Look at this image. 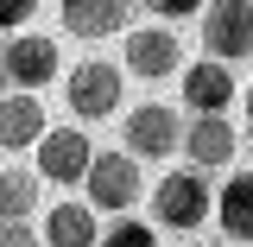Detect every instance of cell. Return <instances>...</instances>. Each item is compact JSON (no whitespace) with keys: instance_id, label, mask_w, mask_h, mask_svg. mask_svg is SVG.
<instances>
[{"instance_id":"4","label":"cell","mask_w":253,"mask_h":247,"mask_svg":"<svg viewBox=\"0 0 253 247\" xmlns=\"http://www.w3.org/2000/svg\"><path fill=\"white\" fill-rule=\"evenodd\" d=\"M126 19V0H63V26L83 32V38H101Z\"/></svg>"},{"instance_id":"7","label":"cell","mask_w":253,"mask_h":247,"mask_svg":"<svg viewBox=\"0 0 253 247\" xmlns=\"http://www.w3.org/2000/svg\"><path fill=\"white\" fill-rule=\"evenodd\" d=\"M89 184H95V203H114V209H121V203H133V190H139V171H133L126 158L108 152V158L89 171Z\"/></svg>"},{"instance_id":"10","label":"cell","mask_w":253,"mask_h":247,"mask_svg":"<svg viewBox=\"0 0 253 247\" xmlns=\"http://www.w3.org/2000/svg\"><path fill=\"white\" fill-rule=\"evenodd\" d=\"M126 133H133V146H139V152H171V140H177L171 108H139V114L126 121Z\"/></svg>"},{"instance_id":"1","label":"cell","mask_w":253,"mask_h":247,"mask_svg":"<svg viewBox=\"0 0 253 247\" xmlns=\"http://www.w3.org/2000/svg\"><path fill=\"white\" fill-rule=\"evenodd\" d=\"M203 38L215 57H253V0H215L203 19Z\"/></svg>"},{"instance_id":"14","label":"cell","mask_w":253,"mask_h":247,"mask_svg":"<svg viewBox=\"0 0 253 247\" xmlns=\"http://www.w3.org/2000/svg\"><path fill=\"white\" fill-rule=\"evenodd\" d=\"M51 241L57 247H89V216L83 209H57L51 216Z\"/></svg>"},{"instance_id":"13","label":"cell","mask_w":253,"mask_h":247,"mask_svg":"<svg viewBox=\"0 0 253 247\" xmlns=\"http://www.w3.org/2000/svg\"><path fill=\"white\" fill-rule=\"evenodd\" d=\"M190 152L203 158V165H221V158L234 152V140H228V127H221V121H203L196 133H190Z\"/></svg>"},{"instance_id":"12","label":"cell","mask_w":253,"mask_h":247,"mask_svg":"<svg viewBox=\"0 0 253 247\" xmlns=\"http://www.w3.org/2000/svg\"><path fill=\"white\" fill-rule=\"evenodd\" d=\"M38 108L32 101H0V146H26V140H38Z\"/></svg>"},{"instance_id":"5","label":"cell","mask_w":253,"mask_h":247,"mask_svg":"<svg viewBox=\"0 0 253 247\" xmlns=\"http://www.w3.org/2000/svg\"><path fill=\"white\" fill-rule=\"evenodd\" d=\"M126 63H133L139 76H165V70H177V38H171V32H139V38L126 45Z\"/></svg>"},{"instance_id":"2","label":"cell","mask_w":253,"mask_h":247,"mask_svg":"<svg viewBox=\"0 0 253 247\" xmlns=\"http://www.w3.org/2000/svg\"><path fill=\"white\" fill-rule=\"evenodd\" d=\"M203 209H209V190H203V178H196V171H171V178L158 184V216L171 222V228L203 222Z\"/></svg>"},{"instance_id":"17","label":"cell","mask_w":253,"mask_h":247,"mask_svg":"<svg viewBox=\"0 0 253 247\" xmlns=\"http://www.w3.org/2000/svg\"><path fill=\"white\" fill-rule=\"evenodd\" d=\"M32 6H38V0H0V32L19 26V19H32Z\"/></svg>"},{"instance_id":"19","label":"cell","mask_w":253,"mask_h":247,"mask_svg":"<svg viewBox=\"0 0 253 247\" xmlns=\"http://www.w3.org/2000/svg\"><path fill=\"white\" fill-rule=\"evenodd\" d=\"M0 247H32V235H26V228H6V235H0Z\"/></svg>"},{"instance_id":"8","label":"cell","mask_w":253,"mask_h":247,"mask_svg":"<svg viewBox=\"0 0 253 247\" xmlns=\"http://www.w3.org/2000/svg\"><path fill=\"white\" fill-rule=\"evenodd\" d=\"M38 165H44L51 178H83V165H89L83 133H51V140L38 146Z\"/></svg>"},{"instance_id":"6","label":"cell","mask_w":253,"mask_h":247,"mask_svg":"<svg viewBox=\"0 0 253 247\" xmlns=\"http://www.w3.org/2000/svg\"><path fill=\"white\" fill-rule=\"evenodd\" d=\"M51 70H57V45L51 38H19L6 51V76H19V83H44Z\"/></svg>"},{"instance_id":"11","label":"cell","mask_w":253,"mask_h":247,"mask_svg":"<svg viewBox=\"0 0 253 247\" xmlns=\"http://www.w3.org/2000/svg\"><path fill=\"white\" fill-rule=\"evenodd\" d=\"M221 228L234 241H253V178H234L228 197H221Z\"/></svg>"},{"instance_id":"15","label":"cell","mask_w":253,"mask_h":247,"mask_svg":"<svg viewBox=\"0 0 253 247\" xmlns=\"http://www.w3.org/2000/svg\"><path fill=\"white\" fill-rule=\"evenodd\" d=\"M32 203V178H0V216H19Z\"/></svg>"},{"instance_id":"16","label":"cell","mask_w":253,"mask_h":247,"mask_svg":"<svg viewBox=\"0 0 253 247\" xmlns=\"http://www.w3.org/2000/svg\"><path fill=\"white\" fill-rule=\"evenodd\" d=\"M108 247H152V228H139V222H121V228L108 235Z\"/></svg>"},{"instance_id":"18","label":"cell","mask_w":253,"mask_h":247,"mask_svg":"<svg viewBox=\"0 0 253 247\" xmlns=\"http://www.w3.org/2000/svg\"><path fill=\"white\" fill-rule=\"evenodd\" d=\"M146 6H152V13H165V19H177V13H196L203 0H146Z\"/></svg>"},{"instance_id":"20","label":"cell","mask_w":253,"mask_h":247,"mask_svg":"<svg viewBox=\"0 0 253 247\" xmlns=\"http://www.w3.org/2000/svg\"><path fill=\"white\" fill-rule=\"evenodd\" d=\"M247 121H253V95H247Z\"/></svg>"},{"instance_id":"9","label":"cell","mask_w":253,"mask_h":247,"mask_svg":"<svg viewBox=\"0 0 253 247\" xmlns=\"http://www.w3.org/2000/svg\"><path fill=\"white\" fill-rule=\"evenodd\" d=\"M184 95H190V108H203V114H215L221 101L234 95V83H228V70H221V63H196V70L184 76Z\"/></svg>"},{"instance_id":"3","label":"cell","mask_w":253,"mask_h":247,"mask_svg":"<svg viewBox=\"0 0 253 247\" xmlns=\"http://www.w3.org/2000/svg\"><path fill=\"white\" fill-rule=\"evenodd\" d=\"M70 101H76V114H108V108L121 101V70H108V63H83L76 83H70Z\"/></svg>"}]
</instances>
